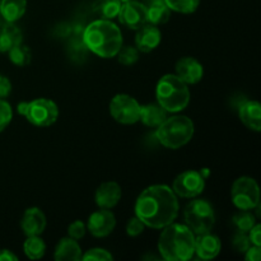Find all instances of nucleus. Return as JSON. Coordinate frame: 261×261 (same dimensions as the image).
Masks as SVG:
<instances>
[{"label": "nucleus", "instance_id": "obj_33", "mask_svg": "<svg viewBox=\"0 0 261 261\" xmlns=\"http://www.w3.org/2000/svg\"><path fill=\"white\" fill-rule=\"evenodd\" d=\"M144 228H145V224L143 223L137 216H135L134 218H132L129 222H127L126 233L132 237H137L144 232Z\"/></svg>", "mask_w": 261, "mask_h": 261}, {"label": "nucleus", "instance_id": "obj_4", "mask_svg": "<svg viewBox=\"0 0 261 261\" xmlns=\"http://www.w3.org/2000/svg\"><path fill=\"white\" fill-rule=\"evenodd\" d=\"M155 97L160 106L167 112H180L190 102L188 84L176 74H166L160 79L155 88Z\"/></svg>", "mask_w": 261, "mask_h": 261}, {"label": "nucleus", "instance_id": "obj_19", "mask_svg": "<svg viewBox=\"0 0 261 261\" xmlns=\"http://www.w3.org/2000/svg\"><path fill=\"white\" fill-rule=\"evenodd\" d=\"M22 43V32L12 22L0 23V51L8 53L10 48Z\"/></svg>", "mask_w": 261, "mask_h": 261}, {"label": "nucleus", "instance_id": "obj_16", "mask_svg": "<svg viewBox=\"0 0 261 261\" xmlns=\"http://www.w3.org/2000/svg\"><path fill=\"white\" fill-rule=\"evenodd\" d=\"M222 244L221 240L217 236L209 233L195 236V251L196 256L201 260H212L217 257L221 252Z\"/></svg>", "mask_w": 261, "mask_h": 261}, {"label": "nucleus", "instance_id": "obj_22", "mask_svg": "<svg viewBox=\"0 0 261 261\" xmlns=\"http://www.w3.org/2000/svg\"><path fill=\"white\" fill-rule=\"evenodd\" d=\"M167 117V111L158 103L140 106L139 120L149 127H158Z\"/></svg>", "mask_w": 261, "mask_h": 261}, {"label": "nucleus", "instance_id": "obj_30", "mask_svg": "<svg viewBox=\"0 0 261 261\" xmlns=\"http://www.w3.org/2000/svg\"><path fill=\"white\" fill-rule=\"evenodd\" d=\"M82 260H84V261H112L114 260V256H112V255L110 254L107 250L96 247V249L88 250L86 254L82 255Z\"/></svg>", "mask_w": 261, "mask_h": 261}, {"label": "nucleus", "instance_id": "obj_2", "mask_svg": "<svg viewBox=\"0 0 261 261\" xmlns=\"http://www.w3.org/2000/svg\"><path fill=\"white\" fill-rule=\"evenodd\" d=\"M83 42L88 50L103 59L115 58L122 46L120 28L109 19H97L83 31Z\"/></svg>", "mask_w": 261, "mask_h": 261}, {"label": "nucleus", "instance_id": "obj_31", "mask_svg": "<svg viewBox=\"0 0 261 261\" xmlns=\"http://www.w3.org/2000/svg\"><path fill=\"white\" fill-rule=\"evenodd\" d=\"M12 117L13 111L10 105L3 98H0V132H3L9 125V122L12 121Z\"/></svg>", "mask_w": 261, "mask_h": 261}, {"label": "nucleus", "instance_id": "obj_7", "mask_svg": "<svg viewBox=\"0 0 261 261\" xmlns=\"http://www.w3.org/2000/svg\"><path fill=\"white\" fill-rule=\"evenodd\" d=\"M231 196L233 204L240 211H252L260 205L259 185L249 176H242L234 181Z\"/></svg>", "mask_w": 261, "mask_h": 261}, {"label": "nucleus", "instance_id": "obj_13", "mask_svg": "<svg viewBox=\"0 0 261 261\" xmlns=\"http://www.w3.org/2000/svg\"><path fill=\"white\" fill-rule=\"evenodd\" d=\"M176 75L186 84H196L204 75L203 65L194 58H182L176 63Z\"/></svg>", "mask_w": 261, "mask_h": 261}, {"label": "nucleus", "instance_id": "obj_23", "mask_svg": "<svg viewBox=\"0 0 261 261\" xmlns=\"http://www.w3.org/2000/svg\"><path fill=\"white\" fill-rule=\"evenodd\" d=\"M27 9V0H0V15L7 22L20 19Z\"/></svg>", "mask_w": 261, "mask_h": 261}, {"label": "nucleus", "instance_id": "obj_8", "mask_svg": "<svg viewBox=\"0 0 261 261\" xmlns=\"http://www.w3.org/2000/svg\"><path fill=\"white\" fill-rule=\"evenodd\" d=\"M24 117L35 126H50L58 120L59 109L55 102L51 99L37 98L32 102H28Z\"/></svg>", "mask_w": 261, "mask_h": 261}, {"label": "nucleus", "instance_id": "obj_26", "mask_svg": "<svg viewBox=\"0 0 261 261\" xmlns=\"http://www.w3.org/2000/svg\"><path fill=\"white\" fill-rule=\"evenodd\" d=\"M9 59L14 65L17 66H25L31 63V59H32V53H31V48L28 46L19 45L14 46L13 48H10L9 51Z\"/></svg>", "mask_w": 261, "mask_h": 261}, {"label": "nucleus", "instance_id": "obj_11", "mask_svg": "<svg viewBox=\"0 0 261 261\" xmlns=\"http://www.w3.org/2000/svg\"><path fill=\"white\" fill-rule=\"evenodd\" d=\"M119 20L121 24L130 30H139L142 25H144L147 22V8L144 4L139 2H130L122 3L121 9L119 12Z\"/></svg>", "mask_w": 261, "mask_h": 261}, {"label": "nucleus", "instance_id": "obj_5", "mask_svg": "<svg viewBox=\"0 0 261 261\" xmlns=\"http://www.w3.org/2000/svg\"><path fill=\"white\" fill-rule=\"evenodd\" d=\"M194 122L184 115L166 117L165 121L157 127L155 138L158 142L170 149H178L188 144L194 135Z\"/></svg>", "mask_w": 261, "mask_h": 261}, {"label": "nucleus", "instance_id": "obj_34", "mask_svg": "<svg viewBox=\"0 0 261 261\" xmlns=\"http://www.w3.org/2000/svg\"><path fill=\"white\" fill-rule=\"evenodd\" d=\"M87 232V227L84 222L82 221H74L70 226L68 227V234L69 237L74 240H81L83 239L84 234Z\"/></svg>", "mask_w": 261, "mask_h": 261}, {"label": "nucleus", "instance_id": "obj_14", "mask_svg": "<svg viewBox=\"0 0 261 261\" xmlns=\"http://www.w3.org/2000/svg\"><path fill=\"white\" fill-rule=\"evenodd\" d=\"M121 199V188L115 181L101 184L94 194L96 204L101 209H112L119 204Z\"/></svg>", "mask_w": 261, "mask_h": 261}, {"label": "nucleus", "instance_id": "obj_24", "mask_svg": "<svg viewBox=\"0 0 261 261\" xmlns=\"http://www.w3.org/2000/svg\"><path fill=\"white\" fill-rule=\"evenodd\" d=\"M122 3L120 0H97L93 5L94 12L101 15L102 19H114L119 15Z\"/></svg>", "mask_w": 261, "mask_h": 261}, {"label": "nucleus", "instance_id": "obj_3", "mask_svg": "<svg viewBox=\"0 0 261 261\" xmlns=\"http://www.w3.org/2000/svg\"><path fill=\"white\" fill-rule=\"evenodd\" d=\"M158 251L167 261L190 260L195 251V234L186 224L172 222L166 226L161 233Z\"/></svg>", "mask_w": 261, "mask_h": 261}, {"label": "nucleus", "instance_id": "obj_9", "mask_svg": "<svg viewBox=\"0 0 261 261\" xmlns=\"http://www.w3.org/2000/svg\"><path fill=\"white\" fill-rule=\"evenodd\" d=\"M110 114L120 124H135L139 121L140 105L129 94H116L110 102Z\"/></svg>", "mask_w": 261, "mask_h": 261}, {"label": "nucleus", "instance_id": "obj_35", "mask_svg": "<svg viewBox=\"0 0 261 261\" xmlns=\"http://www.w3.org/2000/svg\"><path fill=\"white\" fill-rule=\"evenodd\" d=\"M247 236H249L250 242L251 245H255V246L261 247V226L260 224L255 223V226L247 232Z\"/></svg>", "mask_w": 261, "mask_h": 261}, {"label": "nucleus", "instance_id": "obj_17", "mask_svg": "<svg viewBox=\"0 0 261 261\" xmlns=\"http://www.w3.org/2000/svg\"><path fill=\"white\" fill-rule=\"evenodd\" d=\"M20 227L25 236H40L46 228V217L40 208H28L23 214Z\"/></svg>", "mask_w": 261, "mask_h": 261}, {"label": "nucleus", "instance_id": "obj_25", "mask_svg": "<svg viewBox=\"0 0 261 261\" xmlns=\"http://www.w3.org/2000/svg\"><path fill=\"white\" fill-rule=\"evenodd\" d=\"M23 251L31 260H38L45 255L46 245L40 236H28L23 244Z\"/></svg>", "mask_w": 261, "mask_h": 261}, {"label": "nucleus", "instance_id": "obj_38", "mask_svg": "<svg viewBox=\"0 0 261 261\" xmlns=\"http://www.w3.org/2000/svg\"><path fill=\"white\" fill-rule=\"evenodd\" d=\"M18 256L9 250H0V261H17Z\"/></svg>", "mask_w": 261, "mask_h": 261}, {"label": "nucleus", "instance_id": "obj_32", "mask_svg": "<svg viewBox=\"0 0 261 261\" xmlns=\"http://www.w3.org/2000/svg\"><path fill=\"white\" fill-rule=\"evenodd\" d=\"M232 245H233L234 250L237 252H245L251 246V242H250L247 233H245V232H237L233 236V240H232Z\"/></svg>", "mask_w": 261, "mask_h": 261}, {"label": "nucleus", "instance_id": "obj_21", "mask_svg": "<svg viewBox=\"0 0 261 261\" xmlns=\"http://www.w3.org/2000/svg\"><path fill=\"white\" fill-rule=\"evenodd\" d=\"M54 259L58 261L82 260V249L76 240L71 239V237H64L56 246Z\"/></svg>", "mask_w": 261, "mask_h": 261}, {"label": "nucleus", "instance_id": "obj_36", "mask_svg": "<svg viewBox=\"0 0 261 261\" xmlns=\"http://www.w3.org/2000/svg\"><path fill=\"white\" fill-rule=\"evenodd\" d=\"M245 259L247 261H260L261 260V249L260 246L251 245L249 249L245 251Z\"/></svg>", "mask_w": 261, "mask_h": 261}, {"label": "nucleus", "instance_id": "obj_20", "mask_svg": "<svg viewBox=\"0 0 261 261\" xmlns=\"http://www.w3.org/2000/svg\"><path fill=\"white\" fill-rule=\"evenodd\" d=\"M147 22L150 24H165L171 17V9L165 0H147Z\"/></svg>", "mask_w": 261, "mask_h": 261}, {"label": "nucleus", "instance_id": "obj_6", "mask_svg": "<svg viewBox=\"0 0 261 261\" xmlns=\"http://www.w3.org/2000/svg\"><path fill=\"white\" fill-rule=\"evenodd\" d=\"M185 224L195 236L209 233L216 223V214L212 204L206 200H193L184 211Z\"/></svg>", "mask_w": 261, "mask_h": 261}, {"label": "nucleus", "instance_id": "obj_37", "mask_svg": "<svg viewBox=\"0 0 261 261\" xmlns=\"http://www.w3.org/2000/svg\"><path fill=\"white\" fill-rule=\"evenodd\" d=\"M12 92V83L7 76L0 74V98H5Z\"/></svg>", "mask_w": 261, "mask_h": 261}, {"label": "nucleus", "instance_id": "obj_29", "mask_svg": "<svg viewBox=\"0 0 261 261\" xmlns=\"http://www.w3.org/2000/svg\"><path fill=\"white\" fill-rule=\"evenodd\" d=\"M116 56L122 65H133L139 59V50L133 46H121Z\"/></svg>", "mask_w": 261, "mask_h": 261}, {"label": "nucleus", "instance_id": "obj_10", "mask_svg": "<svg viewBox=\"0 0 261 261\" xmlns=\"http://www.w3.org/2000/svg\"><path fill=\"white\" fill-rule=\"evenodd\" d=\"M205 188V178L198 171L189 170L180 173L173 180L172 190L177 196L184 199H193L200 195Z\"/></svg>", "mask_w": 261, "mask_h": 261}, {"label": "nucleus", "instance_id": "obj_18", "mask_svg": "<svg viewBox=\"0 0 261 261\" xmlns=\"http://www.w3.org/2000/svg\"><path fill=\"white\" fill-rule=\"evenodd\" d=\"M239 116L249 129L254 132L261 130V107L256 101H245L239 107Z\"/></svg>", "mask_w": 261, "mask_h": 261}, {"label": "nucleus", "instance_id": "obj_40", "mask_svg": "<svg viewBox=\"0 0 261 261\" xmlns=\"http://www.w3.org/2000/svg\"><path fill=\"white\" fill-rule=\"evenodd\" d=\"M121 3H126V2H130V0H120Z\"/></svg>", "mask_w": 261, "mask_h": 261}, {"label": "nucleus", "instance_id": "obj_15", "mask_svg": "<svg viewBox=\"0 0 261 261\" xmlns=\"http://www.w3.org/2000/svg\"><path fill=\"white\" fill-rule=\"evenodd\" d=\"M137 36H135V47L142 53H150L154 50L161 43V31L158 30L157 25L145 23L144 25L137 30Z\"/></svg>", "mask_w": 261, "mask_h": 261}, {"label": "nucleus", "instance_id": "obj_28", "mask_svg": "<svg viewBox=\"0 0 261 261\" xmlns=\"http://www.w3.org/2000/svg\"><path fill=\"white\" fill-rule=\"evenodd\" d=\"M171 10L182 14H190L198 9L200 0H165Z\"/></svg>", "mask_w": 261, "mask_h": 261}, {"label": "nucleus", "instance_id": "obj_27", "mask_svg": "<svg viewBox=\"0 0 261 261\" xmlns=\"http://www.w3.org/2000/svg\"><path fill=\"white\" fill-rule=\"evenodd\" d=\"M232 222H233L237 231L247 233V232L255 226V223H256V218H255L254 214L250 213L249 211H240L239 213L234 214L233 218H232Z\"/></svg>", "mask_w": 261, "mask_h": 261}, {"label": "nucleus", "instance_id": "obj_39", "mask_svg": "<svg viewBox=\"0 0 261 261\" xmlns=\"http://www.w3.org/2000/svg\"><path fill=\"white\" fill-rule=\"evenodd\" d=\"M27 107H28V102H20V103L18 105V107H17V110H18V112H19V115L24 116L25 112H27Z\"/></svg>", "mask_w": 261, "mask_h": 261}, {"label": "nucleus", "instance_id": "obj_12", "mask_svg": "<svg viewBox=\"0 0 261 261\" xmlns=\"http://www.w3.org/2000/svg\"><path fill=\"white\" fill-rule=\"evenodd\" d=\"M116 219L110 209H101L91 214L88 218V231L94 237H106L112 233Z\"/></svg>", "mask_w": 261, "mask_h": 261}, {"label": "nucleus", "instance_id": "obj_1", "mask_svg": "<svg viewBox=\"0 0 261 261\" xmlns=\"http://www.w3.org/2000/svg\"><path fill=\"white\" fill-rule=\"evenodd\" d=\"M134 211L145 227L162 229L177 218V195L166 185L149 186L138 196Z\"/></svg>", "mask_w": 261, "mask_h": 261}]
</instances>
